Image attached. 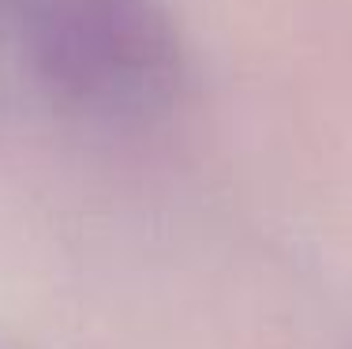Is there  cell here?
<instances>
[{
  "instance_id": "1",
  "label": "cell",
  "mask_w": 352,
  "mask_h": 349,
  "mask_svg": "<svg viewBox=\"0 0 352 349\" xmlns=\"http://www.w3.org/2000/svg\"><path fill=\"white\" fill-rule=\"evenodd\" d=\"M27 64L49 98L102 124H139L180 98L188 56L165 0H19Z\"/></svg>"
}]
</instances>
